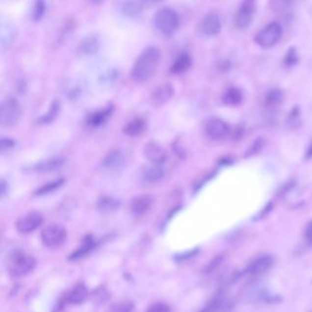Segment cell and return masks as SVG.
<instances>
[{"label": "cell", "mask_w": 312, "mask_h": 312, "mask_svg": "<svg viewBox=\"0 0 312 312\" xmlns=\"http://www.w3.org/2000/svg\"><path fill=\"white\" fill-rule=\"evenodd\" d=\"M160 60V51L156 46L145 49L136 58L131 71V78L137 83L150 80L154 75Z\"/></svg>", "instance_id": "cell-1"}, {"label": "cell", "mask_w": 312, "mask_h": 312, "mask_svg": "<svg viewBox=\"0 0 312 312\" xmlns=\"http://www.w3.org/2000/svg\"><path fill=\"white\" fill-rule=\"evenodd\" d=\"M36 259L24 251H15L7 259V271L12 277H22L32 271Z\"/></svg>", "instance_id": "cell-2"}, {"label": "cell", "mask_w": 312, "mask_h": 312, "mask_svg": "<svg viewBox=\"0 0 312 312\" xmlns=\"http://www.w3.org/2000/svg\"><path fill=\"white\" fill-rule=\"evenodd\" d=\"M153 23L160 33L165 35L172 34L180 26L179 14L171 7H161L154 15Z\"/></svg>", "instance_id": "cell-3"}, {"label": "cell", "mask_w": 312, "mask_h": 312, "mask_svg": "<svg viewBox=\"0 0 312 312\" xmlns=\"http://www.w3.org/2000/svg\"><path fill=\"white\" fill-rule=\"evenodd\" d=\"M21 104L19 101L8 97L3 100L0 105V124L3 128H12L17 125L21 117Z\"/></svg>", "instance_id": "cell-4"}, {"label": "cell", "mask_w": 312, "mask_h": 312, "mask_svg": "<svg viewBox=\"0 0 312 312\" xmlns=\"http://www.w3.org/2000/svg\"><path fill=\"white\" fill-rule=\"evenodd\" d=\"M41 238L42 244L48 248H58L65 243L67 230L60 224H49L41 231Z\"/></svg>", "instance_id": "cell-5"}, {"label": "cell", "mask_w": 312, "mask_h": 312, "mask_svg": "<svg viewBox=\"0 0 312 312\" xmlns=\"http://www.w3.org/2000/svg\"><path fill=\"white\" fill-rule=\"evenodd\" d=\"M282 36V27L278 22H271L261 31L258 32L256 37V41L260 47L264 49L273 47L278 43Z\"/></svg>", "instance_id": "cell-6"}, {"label": "cell", "mask_w": 312, "mask_h": 312, "mask_svg": "<svg viewBox=\"0 0 312 312\" xmlns=\"http://www.w3.org/2000/svg\"><path fill=\"white\" fill-rule=\"evenodd\" d=\"M43 218L38 211H29L22 215L16 222V228L21 234H29L35 231L41 225Z\"/></svg>", "instance_id": "cell-7"}, {"label": "cell", "mask_w": 312, "mask_h": 312, "mask_svg": "<svg viewBox=\"0 0 312 312\" xmlns=\"http://www.w3.org/2000/svg\"><path fill=\"white\" fill-rule=\"evenodd\" d=\"M144 156L150 160L151 164L163 165L167 161V152L161 145L155 141L148 142L143 149Z\"/></svg>", "instance_id": "cell-8"}, {"label": "cell", "mask_w": 312, "mask_h": 312, "mask_svg": "<svg viewBox=\"0 0 312 312\" xmlns=\"http://www.w3.org/2000/svg\"><path fill=\"white\" fill-rule=\"evenodd\" d=\"M256 10V3L252 0L244 1L234 15L235 25L240 28H246L250 25L253 14Z\"/></svg>", "instance_id": "cell-9"}, {"label": "cell", "mask_w": 312, "mask_h": 312, "mask_svg": "<svg viewBox=\"0 0 312 312\" xmlns=\"http://www.w3.org/2000/svg\"><path fill=\"white\" fill-rule=\"evenodd\" d=\"M205 132L207 136L211 139L219 140L226 137L230 132L229 126L224 120L219 118H212L210 119L205 127Z\"/></svg>", "instance_id": "cell-10"}, {"label": "cell", "mask_w": 312, "mask_h": 312, "mask_svg": "<svg viewBox=\"0 0 312 312\" xmlns=\"http://www.w3.org/2000/svg\"><path fill=\"white\" fill-rule=\"evenodd\" d=\"M173 94H174V88L172 84L170 82H164L157 85L152 91L150 95V100L154 105L159 106L169 102L172 98Z\"/></svg>", "instance_id": "cell-11"}, {"label": "cell", "mask_w": 312, "mask_h": 312, "mask_svg": "<svg viewBox=\"0 0 312 312\" xmlns=\"http://www.w3.org/2000/svg\"><path fill=\"white\" fill-rule=\"evenodd\" d=\"M64 163V159L60 156H53V157H48L45 159L40 160L39 162H36L29 167L30 171H34L37 173H47L55 170H59L62 167Z\"/></svg>", "instance_id": "cell-12"}, {"label": "cell", "mask_w": 312, "mask_h": 312, "mask_svg": "<svg viewBox=\"0 0 312 312\" xmlns=\"http://www.w3.org/2000/svg\"><path fill=\"white\" fill-rule=\"evenodd\" d=\"M100 47L99 38L96 34H89L85 36L79 43L77 52L80 55L89 56L94 55L98 52Z\"/></svg>", "instance_id": "cell-13"}, {"label": "cell", "mask_w": 312, "mask_h": 312, "mask_svg": "<svg viewBox=\"0 0 312 312\" xmlns=\"http://www.w3.org/2000/svg\"><path fill=\"white\" fill-rule=\"evenodd\" d=\"M126 162V157L120 150H112L103 158L102 165L104 168L110 170L121 169Z\"/></svg>", "instance_id": "cell-14"}, {"label": "cell", "mask_w": 312, "mask_h": 312, "mask_svg": "<svg viewBox=\"0 0 312 312\" xmlns=\"http://www.w3.org/2000/svg\"><path fill=\"white\" fill-rule=\"evenodd\" d=\"M222 29V22L217 14L210 12L202 21V30L207 36L217 35Z\"/></svg>", "instance_id": "cell-15"}, {"label": "cell", "mask_w": 312, "mask_h": 312, "mask_svg": "<svg viewBox=\"0 0 312 312\" xmlns=\"http://www.w3.org/2000/svg\"><path fill=\"white\" fill-rule=\"evenodd\" d=\"M273 265V258L270 256H262L255 259L250 265H248L247 272L251 276H261L268 271Z\"/></svg>", "instance_id": "cell-16"}, {"label": "cell", "mask_w": 312, "mask_h": 312, "mask_svg": "<svg viewBox=\"0 0 312 312\" xmlns=\"http://www.w3.org/2000/svg\"><path fill=\"white\" fill-rule=\"evenodd\" d=\"M153 204V198L149 194H142L136 197L130 205L131 211L136 216H141L150 210Z\"/></svg>", "instance_id": "cell-17"}, {"label": "cell", "mask_w": 312, "mask_h": 312, "mask_svg": "<svg viewBox=\"0 0 312 312\" xmlns=\"http://www.w3.org/2000/svg\"><path fill=\"white\" fill-rule=\"evenodd\" d=\"M88 297V290L84 284L80 283L75 286V287L69 291L65 298L64 303L75 305V304H81L85 301V299Z\"/></svg>", "instance_id": "cell-18"}, {"label": "cell", "mask_w": 312, "mask_h": 312, "mask_svg": "<svg viewBox=\"0 0 312 312\" xmlns=\"http://www.w3.org/2000/svg\"><path fill=\"white\" fill-rule=\"evenodd\" d=\"M148 127L147 121L141 117H135L125 125L123 132L129 136H138L142 135Z\"/></svg>", "instance_id": "cell-19"}, {"label": "cell", "mask_w": 312, "mask_h": 312, "mask_svg": "<svg viewBox=\"0 0 312 312\" xmlns=\"http://www.w3.org/2000/svg\"><path fill=\"white\" fill-rule=\"evenodd\" d=\"M146 4V2L124 1L119 4V10L125 17L136 18L141 14Z\"/></svg>", "instance_id": "cell-20"}, {"label": "cell", "mask_w": 312, "mask_h": 312, "mask_svg": "<svg viewBox=\"0 0 312 312\" xmlns=\"http://www.w3.org/2000/svg\"><path fill=\"white\" fill-rule=\"evenodd\" d=\"M113 110H114L113 104H109L103 110L90 114L86 118L87 125L91 128H98L102 126L103 124H104V122L106 121L109 116L112 114Z\"/></svg>", "instance_id": "cell-21"}, {"label": "cell", "mask_w": 312, "mask_h": 312, "mask_svg": "<svg viewBox=\"0 0 312 312\" xmlns=\"http://www.w3.org/2000/svg\"><path fill=\"white\" fill-rule=\"evenodd\" d=\"M164 176H165V170L162 165L151 164L150 166H148L145 170H143V179L150 183H155L161 181Z\"/></svg>", "instance_id": "cell-22"}, {"label": "cell", "mask_w": 312, "mask_h": 312, "mask_svg": "<svg viewBox=\"0 0 312 312\" xmlns=\"http://www.w3.org/2000/svg\"><path fill=\"white\" fill-rule=\"evenodd\" d=\"M95 245L94 238L92 237L91 235L85 236L82 239L81 246L71 254V256L69 257V260L76 261V260H79L83 257H85L87 254L93 250Z\"/></svg>", "instance_id": "cell-23"}, {"label": "cell", "mask_w": 312, "mask_h": 312, "mask_svg": "<svg viewBox=\"0 0 312 312\" xmlns=\"http://www.w3.org/2000/svg\"><path fill=\"white\" fill-rule=\"evenodd\" d=\"M192 65V59L189 54L181 55L178 57L170 67V73L173 75H182L189 71Z\"/></svg>", "instance_id": "cell-24"}, {"label": "cell", "mask_w": 312, "mask_h": 312, "mask_svg": "<svg viewBox=\"0 0 312 312\" xmlns=\"http://www.w3.org/2000/svg\"><path fill=\"white\" fill-rule=\"evenodd\" d=\"M223 100L225 104L237 105L243 101V94L237 87H230L224 93Z\"/></svg>", "instance_id": "cell-25"}, {"label": "cell", "mask_w": 312, "mask_h": 312, "mask_svg": "<svg viewBox=\"0 0 312 312\" xmlns=\"http://www.w3.org/2000/svg\"><path fill=\"white\" fill-rule=\"evenodd\" d=\"M120 203L113 197L103 196L98 200L97 207L104 212H110L118 209Z\"/></svg>", "instance_id": "cell-26"}, {"label": "cell", "mask_w": 312, "mask_h": 312, "mask_svg": "<svg viewBox=\"0 0 312 312\" xmlns=\"http://www.w3.org/2000/svg\"><path fill=\"white\" fill-rule=\"evenodd\" d=\"M63 183H64V179H62V178L47 182V183L41 186L38 190H36L35 195L41 196V195H44V194L53 192L55 190L60 189L61 186L63 185Z\"/></svg>", "instance_id": "cell-27"}, {"label": "cell", "mask_w": 312, "mask_h": 312, "mask_svg": "<svg viewBox=\"0 0 312 312\" xmlns=\"http://www.w3.org/2000/svg\"><path fill=\"white\" fill-rule=\"evenodd\" d=\"M59 110H60V102L58 100H54L53 102L51 104L50 108L48 110L47 113L39 117L38 123H40V124H48V123L52 122L56 117V116L58 115Z\"/></svg>", "instance_id": "cell-28"}, {"label": "cell", "mask_w": 312, "mask_h": 312, "mask_svg": "<svg viewBox=\"0 0 312 312\" xmlns=\"http://www.w3.org/2000/svg\"><path fill=\"white\" fill-rule=\"evenodd\" d=\"M46 11V3L44 1H35L31 9V18L34 21H39L42 19Z\"/></svg>", "instance_id": "cell-29"}, {"label": "cell", "mask_w": 312, "mask_h": 312, "mask_svg": "<svg viewBox=\"0 0 312 312\" xmlns=\"http://www.w3.org/2000/svg\"><path fill=\"white\" fill-rule=\"evenodd\" d=\"M283 98V92L279 89L270 90L265 95V103L268 105H274L280 102Z\"/></svg>", "instance_id": "cell-30"}, {"label": "cell", "mask_w": 312, "mask_h": 312, "mask_svg": "<svg viewBox=\"0 0 312 312\" xmlns=\"http://www.w3.org/2000/svg\"><path fill=\"white\" fill-rule=\"evenodd\" d=\"M134 310V304L131 301H121L110 307L107 312H132Z\"/></svg>", "instance_id": "cell-31"}, {"label": "cell", "mask_w": 312, "mask_h": 312, "mask_svg": "<svg viewBox=\"0 0 312 312\" xmlns=\"http://www.w3.org/2000/svg\"><path fill=\"white\" fill-rule=\"evenodd\" d=\"M16 141L10 137H2L0 141V152L4 153L5 151L10 150L15 147Z\"/></svg>", "instance_id": "cell-32"}, {"label": "cell", "mask_w": 312, "mask_h": 312, "mask_svg": "<svg viewBox=\"0 0 312 312\" xmlns=\"http://www.w3.org/2000/svg\"><path fill=\"white\" fill-rule=\"evenodd\" d=\"M147 312H170V308L166 303L156 302L150 305Z\"/></svg>", "instance_id": "cell-33"}, {"label": "cell", "mask_w": 312, "mask_h": 312, "mask_svg": "<svg viewBox=\"0 0 312 312\" xmlns=\"http://www.w3.org/2000/svg\"><path fill=\"white\" fill-rule=\"evenodd\" d=\"M220 305H221V302L219 299H211L206 305L204 306V309L200 312H215L219 309Z\"/></svg>", "instance_id": "cell-34"}, {"label": "cell", "mask_w": 312, "mask_h": 312, "mask_svg": "<svg viewBox=\"0 0 312 312\" xmlns=\"http://www.w3.org/2000/svg\"><path fill=\"white\" fill-rule=\"evenodd\" d=\"M297 61H298V56H297V53H296V51L291 48V49L288 50V52H287V53H286V64L287 66H292V65H294Z\"/></svg>", "instance_id": "cell-35"}, {"label": "cell", "mask_w": 312, "mask_h": 312, "mask_svg": "<svg viewBox=\"0 0 312 312\" xmlns=\"http://www.w3.org/2000/svg\"><path fill=\"white\" fill-rule=\"evenodd\" d=\"M263 145H264V140H263L262 138H258V139L255 141V143L252 145V147L249 149V150H248L246 156H252V155L256 154L257 152H258L259 150L262 149Z\"/></svg>", "instance_id": "cell-36"}, {"label": "cell", "mask_w": 312, "mask_h": 312, "mask_svg": "<svg viewBox=\"0 0 312 312\" xmlns=\"http://www.w3.org/2000/svg\"><path fill=\"white\" fill-rule=\"evenodd\" d=\"M305 237L308 244L312 245V221L306 228Z\"/></svg>", "instance_id": "cell-37"}, {"label": "cell", "mask_w": 312, "mask_h": 312, "mask_svg": "<svg viewBox=\"0 0 312 312\" xmlns=\"http://www.w3.org/2000/svg\"><path fill=\"white\" fill-rule=\"evenodd\" d=\"M220 262H221V258H216L215 259H213L210 264H208V265L205 267V272L209 273V272L212 271L219 265Z\"/></svg>", "instance_id": "cell-38"}, {"label": "cell", "mask_w": 312, "mask_h": 312, "mask_svg": "<svg viewBox=\"0 0 312 312\" xmlns=\"http://www.w3.org/2000/svg\"><path fill=\"white\" fill-rule=\"evenodd\" d=\"M7 189H8V186L7 183L4 181V180H1V183H0V192H1V196H4L5 193L7 192Z\"/></svg>", "instance_id": "cell-39"}, {"label": "cell", "mask_w": 312, "mask_h": 312, "mask_svg": "<svg viewBox=\"0 0 312 312\" xmlns=\"http://www.w3.org/2000/svg\"><path fill=\"white\" fill-rule=\"evenodd\" d=\"M306 157H307V158H311V157H312V144L309 146L308 150H307Z\"/></svg>", "instance_id": "cell-40"}]
</instances>
